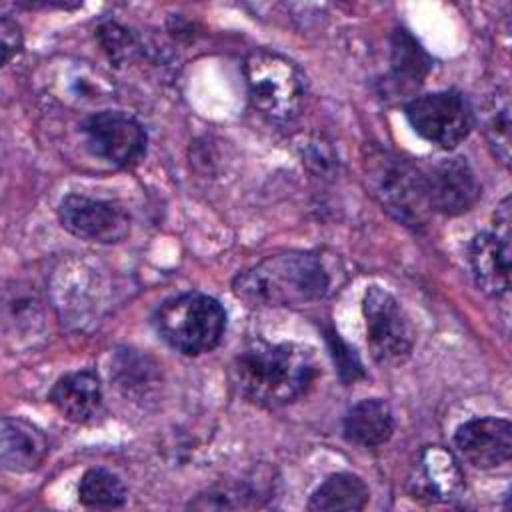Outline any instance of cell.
<instances>
[{
    "mask_svg": "<svg viewBox=\"0 0 512 512\" xmlns=\"http://www.w3.org/2000/svg\"><path fill=\"white\" fill-rule=\"evenodd\" d=\"M318 376L314 354L292 342H254L230 364L238 394L260 408H280L308 392Z\"/></svg>",
    "mask_w": 512,
    "mask_h": 512,
    "instance_id": "cell-1",
    "label": "cell"
},
{
    "mask_svg": "<svg viewBox=\"0 0 512 512\" xmlns=\"http://www.w3.org/2000/svg\"><path fill=\"white\" fill-rule=\"evenodd\" d=\"M330 276L324 262L310 252H282L266 256L240 272L232 290L250 306H302L328 294Z\"/></svg>",
    "mask_w": 512,
    "mask_h": 512,
    "instance_id": "cell-2",
    "label": "cell"
},
{
    "mask_svg": "<svg viewBox=\"0 0 512 512\" xmlns=\"http://www.w3.org/2000/svg\"><path fill=\"white\" fill-rule=\"evenodd\" d=\"M154 326L160 338L184 356L212 352L226 332V312L222 304L200 292H184L164 300Z\"/></svg>",
    "mask_w": 512,
    "mask_h": 512,
    "instance_id": "cell-3",
    "label": "cell"
},
{
    "mask_svg": "<svg viewBox=\"0 0 512 512\" xmlns=\"http://www.w3.org/2000/svg\"><path fill=\"white\" fill-rule=\"evenodd\" d=\"M244 78L252 104L270 120H294L306 98V78L286 56L256 48L244 60Z\"/></svg>",
    "mask_w": 512,
    "mask_h": 512,
    "instance_id": "cell-4",
    "label": "cell"
},
{
    "mask_svg": "<svg viewBox=\"0 0 512 512\" xmlns=\"http://www.w3.org/2000/svg\"><path fill=\"white\" fill-rule=\"evenodd\" d=\"M366 178L372 194L402 224L422 228L428 222V200L424 188V172L412 162L376 150L366 160Z\"/></svg>",
    "mask_w": 512,
    "mask_h": 512,
    "instance_id": "cell-5",
    "label": "cell"
},
{
    "mask_svg": "<svg viewBox=\"0 0 512 512\" xmlns=\"http://www.w3.org/2000/svg\"><path fill=\"white\" fill-rule=\"evenodd\" d=\"M404 116L420 138L444 150L456 148L474 128L472 106L456 90L416 96L406 102Z\"/></svg>",
    "mask_w": 512,
    "mask_h": 512,
    "instance_id": "cell-6",
    "label": "cell"
},
{
    "mask_svg": "<svg viewBox=\"0 0 512 512\" xmlns=\"http://www.w3.org/2000/svg\"><path fill=\"white\" fill-rule=\"evenodd\" d=\"M362 314L372 358L380 366L402 364L412 352L414 328L400 302L388 290L370 286L364 292Z\"/></svg>",
    "mask_w": 512,
    "mask_h": 512,
    "instance_id": "cell-7",
    "label": "cell"
},
{
    "mask_svg": "<svg viewBox=\"0 0 512 512\" xmlns=\"http://www.w3.org/2000/svg\"><path fill=\"white\" fill-rule=\"evenodd\" d=\"M82 134L90 154L116 168L134 166L146 154V130L126 112H96L84 120Z\"/></svg>",
    "mask_w": 512,
    "mask_h": 512,
    "instance_id": "cell-8",
    "label": "cell"
},
{
    "mask_svg": "<svg viewBox=\"0 0 512 512\" xmlns=\"http://www.w3.org/2000/svg\"><path fill=\"white\" fill-rule=\"evenodd\" d=\"M58 220L72 236L96 244H118L130 232V216L120 204L84 194L64 196Z\"/></svg>",
    "mask_w": 512,
    "mask_h": 512,
    "instance_id": "cell-9",
    "label": "cell"
},
{
    "mask_svg": "<svg viewBox=\"0 0 512 512\" xmlns=\"http://www.w3.org/2000/svg\"><path fill=\"white\" fill-rule=\"evenodd\" d=\"M426 200L432 212L458 216L474 208L482 186L464 158H444L424 172Z\"/></svg>",
    "mask_w": 512,
    "mask_h": 512,
    "instance_id": "cell-10",
    "label": "cell"
},
{
    "mask_svg": "<svg viewBox=\"0 0 512 512\" xmlns=\"http://www.w3.org/2000/svg\"><path fill=\"white\" fill-rule=\"evenodd\" d=\"M454 446L474 468L490 470L502 466L512 454V424L494 416L466 420L454 432Z\"/></svg>",
    "mask_w": 512,
    "mask_h": 512,
    "instance_id": "cell-11",
    "label": "cell"
},
{
    "mask_svg": "<svg viewBox=\"0 0 512 512\" xmlns=\"http://www.w3.org/2000/svg\"><path fill=\"white\" fill-rule=\"evenodd\" d=\"M408 486L418 500L452 502L464 492V472L452 452L430 446L420 454Z\"/></svg>",
    "mask_w": 512,
    "mask_h": 512,
    "instance_id": "cell-12",
    "label": "cell"
},
{
    "mask_svg": "<svg viewBox=\"0 0 512 512\" xmlns=\"http://www.w3.org/2000/svg\"><path fill=\"white\" fill-rule=\"evenodd\" d=\"M468 262L476 286L492 296L502 298L510 290V236L496 230L480 232L468 246Z\"/></svg>",
    "mask_w": 512,
    "mask_h": 512,
    "instance_id": "cell-13",
    "label": "cell"
},
{
    "mask_svg": "<svg viewBox=\"0 0 512 512\" xmlns=\"http://www.w3.org/2000/svg\"><path fill=\"white\" fill-rule=\"evenodd\" d=\"M48 400L66 420L86 424L102 410V386L92 370L68 372L54 382Z\"/></svg>",
    "mask_w": 512,
    "mask_h": 512,
    "instance_id": "cell-14",
    "label": "cell"
},
{
    "mask_svg": "<svg viewBox=\"0 0 512 512\" xmlns=\"http://www.w3.org/2000/svg\"><path fill=\"white\" fill-rule=\"evenodd\" d=\"M48 454V440L38 426L24 418H2L0 422V462L10 472H30Z\"/></svg>",
    "mask_w": 512,
    "mask_h": 512,
    "instance_id": "cell-15",
    "label": "cell"
},
{
    "mask_svg": "<svg viewBox=\"0 0 512 512\" xmlns=\"http://www.w3.org/2000/svg\"><path fill=\"white\" fill-rule=\"evenodd\" d=\"M344 438L362 448H376L390 440L394 432V416L390 406L380 398H364L356 402L342 422Z\"/></svg>",
    "mask_w": 512,
    "mask_h": 512,
    "instance_id": "cell-16",
    "label": "cell"
},
{
    "mask_svg": "<svg viewBox=\"0 0 512 512\" xmlns=\"http://www.w3.org/2000/svg\"><path fill=\"white\" fill-rule=\"evenodd\" d=\"M428 72L430 58L416 38L404 28L394 30L390 44V74L396 90L400 94L412 92L424 82Z\"/></svg>",
    "mask_w": 512,
    "mask_h": 512,
    "instance_id": "cell-17",
    "label": "cell"
},
{
    "mask_svg": "<svg viewBox=\"0 0 512 512\" xmlns=\"http://www.w3.org/2000/svg\"><path fill=\"white\" fill-rule=\"evenodd\" d=\"M368 486L364 480L350 472L330 474L316 486L308 500V510L332 512V510H362L368 502Z\"/></svg>",
    "mask_w": 512,
    "mask_h": 512,
    "instance_id": "cell-18",
    "label": "cell"
},
{
    "mask_svg": "<svg viewBox=\"0 0 512 512\" xmlns=\"http://www.w3.org/2000/svg\"><path fill=\"white\" fill-rule=\"evenodd\" d=\"M128 498V490L118 474L106 468H90L78 484V500L88 508H120Z\"/></svg>",
    "mask_w": 512,
    "mask_h": 512,
    "instance_id": "cell-19",
    "label": "cell"
},
{
    "mask_svg": "<svg viewBox=\"0 0 512 512\" xmlns=\"http://www.w3.org/2000/svg\"><path fill=\"white\" fill-rule=\"evenodd\" d=\"M156 366L132 350L118 352L110 376L124 394H144L156 382Z\"/></svg>",
    "mask_w": 512,
    "mask_h": 512,
    "instance_id": "cell-20",
    "label": "cell"
},
{
    "mask_svg": "<svg viewBox=\"0 0 512 512\" xmlns=\"http://www.w3.org/2000/svg\"><path fill=\"white\" fill-rule=\"evenodd\" d=\"M488 146L492 150V154L496 156V160H500L504 166H508L510 160V102H508V94H496L492 112L486 120V128H484Z\"/></svg>",
    "mask_w": 512,
    "mask_h": 512,
    "instance_id": "cell-21",
    "label": "cell"
},
{
    "mask_svg": "<svg viewBox=\"0 0 512 512\" xmlns=\"http://www.w3.org/2000/svg\"><path fill=\"white\" fill-rule=\"evenodd\" d=\"M98 40L102 44V50L108 54V58L114 64H122L136 50L132 34L126 28H122L120 24H116V22L102 24L98 28Z\"/></svg>",
    "mask_w": 512,
    "mask_h": 512,
    "instance_id": "cell-22",
    "label": "cell"
},
{
    "mask_svg": "<svg viewBox=\"0 0 512 512\" xmlns=\"http://www.w3.org/2000/svg\"><path fill=\"white\" fill-rule=\"evenodd\" d=\"M328 340H330V350H332V356H334V362L338 364V370H340V376H342V380H346V382H354L358 376H362V364H360V360L356 358V354H354V350H350L340 338H338V334H330L328 336Z\"/></svg>",
    "mask_w": 512,
    "mask_h": 512,
    "instance_id": "cell-23",
    "label": "cell"
},
{
    "mask_svg": "<svg viewBox=\"0 0 512 512\" xmlns=\"http://www.w3.org/2000/svg\"><path fill=\"white\" fill-rule=\"evenodd\" d=\"M22 50V32L16 20L2 16L0 22V64L6 66Z\"/></svg>",
    "mask_w": 512,
    "mask_h": 512,
    "instance_id": "cell-24",
    "label": "cell"
}]
</instances>
